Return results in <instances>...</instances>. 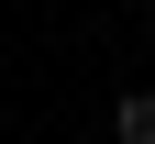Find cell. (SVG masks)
Masks as SVG:
<instances>
[{
	"label": "cell",
	"instance_id": "obj_1",
	"mask_svg": "<svg viewBox=\"0 0 155 144\" xmlns=\"http://www.w3.org/2000/svg\"><path fill=\"white\" fill-rule=\"evenodd\" d=\"M111 144H155V100H144V89H133L122 111H111Z\"/></svg>",
	"mask_w": 155,
	"mask_h": 144
}]
</instances>
